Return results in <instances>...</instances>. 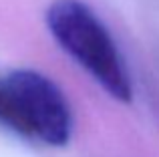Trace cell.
Listing matches in <instances>:
<instances>
[{"mask_svg":"<svg viewBox=\"0 0 159 157\" xmlns=\"http://www.w3.org/2000/svg\"><path fill=\"white\" fill-rule=\"evenodd\" d=\"M47 26L58 47L75 59L113 99L131 103L133 83L111 32L81 0H54Z\"/></svg>","mask_w":159,"mask_h":157,"instance_id":"cell-1","label":"cell"},{"mask_svg":"<svg viewBox=\"0 0 159 157\" xmlns=\"http://www.w3.org/2000/svg\"><path fill=\"white\" fill-rule=\"evenodd\" d=\"M0 125L24 139L62 147L73 135V111L52 78L14 69L0 73Z\"/></svg>","mask_w":159,"mask_h":157,"instance_id":"cell-2","label":"cell"}]
</instances>
